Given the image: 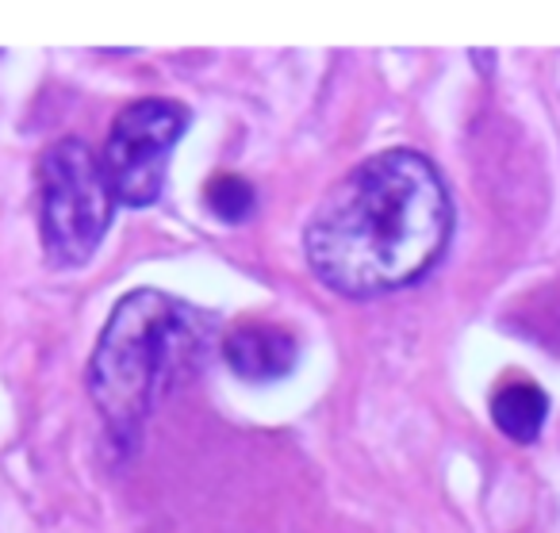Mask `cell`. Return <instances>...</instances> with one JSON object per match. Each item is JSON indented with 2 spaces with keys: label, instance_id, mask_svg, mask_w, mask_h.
Instances as JSON below:
<instances>
[{
  "label": "cell",
  "instance_id": "cell-2",
  "mask_svg": "<svg viewBox=\"0 0 560 533\" xmlns=\"http://www.w3.org/2000/svg\"><path fill=\"white\" fill-rule=\"evenodd\" d=\"M211 338L215 323L177 296L158 288L124 296L89 361V395L101 407L112 438L131 445L162 395L200 364Z\"/></svg>",
  "mask_w": 560,
  "mask_h": 533
},
{
  "label": "cell",
  "instance_id": "cell-7",
  "mask_svg": "<svg viewBox=\"0 0 560 533\" xmlns=\"http://www.w3.org/2000/svg\"><path fill=\"white\" fill-rule=\"evenodd\" d=\"M208 208L215 211L223 223H242L254 211V185L234 173H223L208 185Z\"/></svg>",
  "mask_w": 560,
  "mask_h": 533
},
{
  "label": "cell",
  "instance_id": "cell-4",
  "mask_svg": "<svg viewBox=\"0 0 560 533\" xmlns=\"http://www.w3.org/2000/svg\"><path fill=\"white\" fill-rule=\"evenodd\" d=\"M188 127V112L173 101H135L116 116L104 147V173L124 208H150L165 188L170 154Z\"/></svg>",
  "mask_w": 560,
  "mask_h": 533
},
{
  "label": "cell",
  "instance_id": "cell-3",
  "mask_svg": "<svg viewBox=\"0 0 560 533\" xmlns=\"http://www.w3.org/2000/svg\"><path fill=\"white\" fill-rule=\"evenodd\" d=\"M116 193L101 158L78 139H62L39 158V234L58 269L85 265L108 234Z\"/></svg>",
  "mask_w": 560,
  "mask_h": 533
},
{
  "label": "cell",
  "instance_id": "cell-5",
  "mask_svg": "<svg viewBox=\"0 0 560 533\" xmlns=\"http://www.w3.org/2000/svg\"><path fill=\"white\" fill-rule=\"evenodd\" d=\"M296 357H300L296 338L269 323H246L223 341V361L242 380H254V384L289 376L296 369Z\"/></svg>",
  "mask_w": 560,
  "mask_h": 533
},
{
  "label": "cell",
  "instance_id": "cell-6",
  "mask_svg": "<svg viewBox=\"0 0 560 533\" xmlns=\"http://www.w3.org/2000/svg\"><path fill=\"white\" fill-rule=\"evenodd\" d=\"M491 418L495 426L518 445H529V441L541 433L545 418H549V395L537 384H526V380H514V384L499 387L495 399H491Z\"/></svg>",
  "mask_w": 560,
  "mask_h": 533
},
{
  "label": "cell",
  "instance_id": "cell-1",
  "mask_svg": "<svg viewBox=\"0 0 560 533\" xmlns=\"http://www.w3.org/2000/svg\"><path fill=\"white\" fill-rule=\"evenodd\" d=\"M450 234L442 173L415 150H384L323 196L304 227V254L327 288L373 300L427 277Z\"/></svg>",
  "mask_w": 560,
  "mask_h": 533
}]
</instances>
